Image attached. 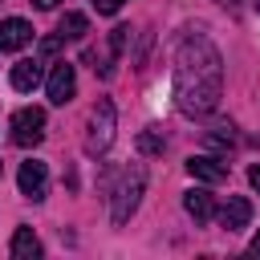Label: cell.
Wrapping results in <instances>:
<instances>
[{"label": "cell", "mask_w": 260, "mask_h": 260, "mask_svg": "<svg viewBox=\"0 0 260 260\" xmlns=\"http://www.w3.org/2000/svg\"><path fill=\"white\" fill-rule=\"evenodd\" d=\"M252 4H256V8H260V0H252Z\"/></svg>", "instance_id": "ffe728a7"}, {"label": "cell", "mask_w": 260, "mask_h": 260, "mask_svg": "<svg viewBox=\"0 0 260 260\" xmlns=\"http://www.w3.org/2000/svg\"><path fill=\"white\" fill-rule=\"evenodd\" d=\"M41 77H45V73H41V61H37V57H24V61L12 65V89H20V93L37 89Z\"/></svg>", "instance_id": "30bf717a"}, {"label": "cell", "mask_w": 260, "mask_h": 260, "mask_svg": "<svg viewBox=\"0 0 260 260\" xmlns=\"http://www.w3.org/2000/svg\"><path fill=\"white\" fill-rule=\"evenodd\" d=\"M45 93H49L53 106H69L73 93H77V69H73L69 61H57V65L49 69V77H45Z\"/></svg>", "instance_id": "5b68a950"}, {"label": "cell", "mask_w": 260, "mask_h": 260, "mask_svg": "<svg viewBox=\"0 0 260 260\" xmlns=\"http://www.w3.org/2000/svg\"><path fill=\"white\" fill-rule=\"evenodd\" d=\"M122 4H126V0H93V8H98L102 16H114V12L122 8Z\"/></svg>", "instance_id": "9a60e30c"}, {"label": "cell", "mask_w": 260, "mask_h": 260, "mask_svg": "<svg viewBox=\"0 0 260 260\" xmlns=\"http://www.w3.org/2000/svg\"><path fill=\"white\" fill-rule=\"evenodd\" d=\"M223 93V57L207 37H187L175 53V102L187 118H203L219 106Z\"/></svg>", "instance_id": "6da1fadb"}, {"label": "cell", "mask_w": 260, "mask_h": 260, "mask_svg": "<svg viewBox=\"0 0 260 260\" xmlns=\"http://www.w3.org/2000/svg\"><path fill=\"white\" fill-rule=\"evenodd\" d=\"M219 223H223L228 232L248 228V223H252V203H248L244 195H228V203H223V211H219Z\"/></svg>", "instance_id": "9c48e42d"}, {"label": "cell", "mask_w": 260, "mask_h": 260, "mask_svg": "<svg viewBox=\"0 0 260 260\" xmlns=\"http://www.w3.org/2000/svg\"><path fill=\"white\" fill-rule=\"evenodd\" d=\"M85 32H89V16L85 12H65L61 24H57V37L61 41H81Z\"/></svg>", "instance_id": "4fadbf2b"}, {"label": "cell", "mask_w": 260, "mask_h": 260, "mask_svg": "<svg viewBox=\"0 0 260 260\" xmlns=\"http://www.w3.org/2000/svg\"><path fill=\"white\" fill-rule=\"evenodd\" d=\"M162 146H167L162 130H142V134H138V150H142V154H162Z\"/></svg>", "instance_id": "5bb4252c"}, {"label": "cell", "mask_w": 260, "mask_h": 260, "mask_svg": "<svg viewBox=\"0 0 260 260\" xmlns=\"http://www.w3.org/2000/svg\"><path fill=\"white\" fill-rule=\"evenodd\" d=\"M8 252H12V260H37L45 248H41V240H37V232H32V228H16V232H12Z\"/></svg>", "instance_id": "7c38bea8"}, {"label": "cell", "mask_w": 260, "mask_h": 260, "mask_svg": "<svg viewBox=\"0 0 260 260\" xmlns=\"http://www.w3.org/2000/svg\"><path fill=\"white\" fill-rule=\"evenodd\" d=\"M142 191H146V167H130V171L122 175V187L114 191V203H110V223H114V228H122V223L138 211Z\"/></svg>", "instance_id": "7a4b0ae2"}, {"label": "cell", "mask_w": 260, "mask_h": 260, "mask_svg": "<svg viewBox=\"0 0 260 260\" xmlns=\"http://www.w3.org/2000/svg\"><path fill=\"white\" fill-rule=\"evenodd\" d=\"M28 41H32V24H28V20H20V16L0 20V53H16V49H24Z\"/></svg>", "instance_id": "ba28073f"}, {"label": "cell", "mask_w": 260, "mask_h": 260, "mask_svg": "<svg viewBox=\"0 0 260 260\" xmlns=\"http://www.w3.org/2000/svg\"><path fill=\"white\" fill-rule=\"evenodd\" d=\"M183 207H187V215H191L195 223H207V219L215 215V199H211V191H203V187L187 191V195H183Z\"/></svg>", "instance_id": "8fae6325"}, {"label": "cell", "mask_w": 260, "mask_h": 260, "mask_svg": "<svg viewBox=\"0 0 260 260\" xmlns=\"http://www.w3.org/2000/svg\"><path fill=\"white\" fill-rule=\"evenodd\" d=\"M45 138V110L41 106H24L12 114V142L16 146H37Z\"/></svg>", "instance_id": "277c9868"}, {"label": "cell", "mask_w": 260, "mask_h": 260, "mask_svg": "<svg viewBox=\"0 0 260 260\" xmlns=\"http://www.w3.org/2000/svg\"><path fill=\"white\" fill-rule=\"evenodd\" d=\"M16 187H20V195H24V199L41 203V199L49 195V167H45V162H37V158L20 162V171H16Z\"/></svg>", "instance_id": "8992f818"}, {"label": "cell", "mask_w": 260, "mask_h": 260, "mask_svg": "<svg viewBox=\"0 0 260 260\" xmlns=\"http://www.w3.org/2000/svg\"><path fill=\"white\" fill-rule=\"evenodd\" d=\"M32 4H37V8H45V12H49V8H57V4H61V0H32Z\"/></svg>", "instance_id": "ac0fdd59"}, {"label": "cell", "mask_w": 260, "mask_h": 260, "mask_svg": "<svg viewBox=\"0 0 260 260\" xmlns=\"http://www.w3.org/2000/svg\"><path fill=\"white\" fill-rule=\"evenodd\" d=\"M248 179H252V187H256V191H260V162H256V167H252V171H248Z\"/></svg>", "instance_id": "e0dca14e"}, {"label": "cell", "mask_w": 260, "mask_h": 260, "mask_svg": "<svg viewBox=\"0 0 260 260\" xmlns=\"http://www.w3.org/2000/svg\"><path fill=\"white\" fill-rule=\"evenodd\" d=\"M0 171H4V162H0Z\"/></svg>", "instance_id": "44dd1931"}, {"label": "cell", "mask_w": 260, "mask_h": 260, "mask_svg": "<svg viewBox=\"0 0 260 260\" xmlns=\"http://www.w3.org/2000/svg\"><path fill=\"white\" fill-rule=\"evenodd\" d=\"M57 49H61V37H45V41H41V53H45V57H53Z\"/></svg>", "instance_id": "2e32d148"}, {"label": "cell", "mask_w": 260, "mask_h": 260, "mask_svg": "<svg viewBox=\"0 0 260 260\" xmlns=\"http://www.w3.org/2000/svg\"><path fill=\"white\" fill-rule=\"evenodd\" d=\"M114 126H118V110L110 98H102L89 110V130H85V154H102L114 142Z\"/></svg>", "instance_id": "3957f363"}, {"label": "cell", "mask_w": 260, "mask_h": 260, "mask_svg": "<svg viewBox=\"0 0 260 260\" xmlns=\"http://www.w3.org/2000/svg\"><path fill=\"white\" fill-rule=\"evenodd\" d=\"M187 175L191 179H199V183H223L228 179V162L223 158H215V154H191L187 158Z\"/></svg>", "instance_id": "52a82bcc"}, {"label": "cell", "mask_w": 260, "mask_h": 260, "mask_svg": "<svg viewBox=\"0 0 260 260\" xmlns=\"http://www.w3.org/2000/svg\"><path fill=\"white\" fill-rule=\"evenodd\" d=\"M252 252H256V256H260V232H256V236H252Z\"/></svg>", "instance_id": "d6986e66"}]
</instances>
